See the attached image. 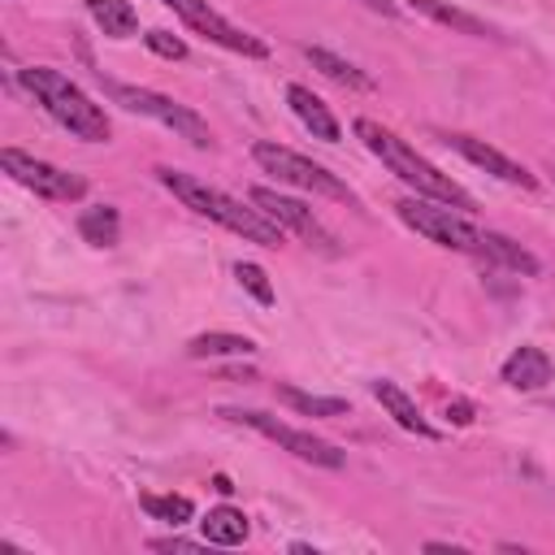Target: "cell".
<instances>
[{"label":"cell","mask_w":555,"mask_h":555,"mask_svg":"<svg viewBox=\"0 0 555 555\" xmlns=\"http://www.w3.org/2000/svg\"><path fill=\"white\" fill-rule=\"evenodd\" d=\"M156 178H160V186L173 191L191 212H199V217L225 225L230 234H238V238H247V243H260V247H282V243H286V230H282L269 212H260L256 204L247 208L243 199H234V195H225V191H217V186H208V182H199L195 173H182V169H156Z\"/></svg>","instance_id":"1"},{"label":"cell","mask_w":555,"mask_h":555,"mask_svg":"<svg viewBox=\"0 0 555 555\" xmlns=\"http://www.w3.org/2000/svg\"><path fill=\"white\" fill-rule=\"evenodd\" d=\"M87 13L108 39H130L139 30V13L130 0H87Z\"/></svg>","instance_id":"17"},{"label":"cell","mask_w":555,"mask_h":555,"mask_svg":"<svg viewBox=\"0 0 555 555\" xmlns=\"http://www.w3.org/2000/svg\"><path fill=\"white\" fill-rule=\"evenodd\" d=\"M256 343L243 338V334H225V330H212V334H195L186 343V356L195 360H208V356H251Z\"/></svg>","instance_id":"21"},{"label":"cell","mask_w":555,"mask_h":555,"mask_svg":"<svg viewBox=\"0 0 555 555\" xmlns=\"http://www.w3.org/2000/svg\"><path fill=\"white\" fill-rule=\"evenodd\" d=\"M251 160L264 173H273L278 182H286V186H299V191H312V195H330V199H347V204L356 199L351 186L338 182L325 165H317V160H308V156H299V152H291L282 143H269V139L251 143Z\"/></svg>","instance_id":"5"},{"label":"cell","mask_w":555,"mask_h":555,"mask_svg":"<svg viewBox=\"0 0 555 555\" xmlns=\"http://www.w3.org/2000/svg\"><path fill=\"white\" fill-rule=\"evenodd\" d=\"M0 169L17 182V186H26V191H35V195H43V199H82L87 195V182L78 178V173H69V169H56V165H48V160H39V156H30V152H17V147H4L0 152Z\"/></svg>","instance_id":"9"},{"label":"cell","mask_w":555,"mask_h":555,"mask_svg":"<svg viewBox=\"0 0 555 555\" xmlns=\"http://www.w3.org/2000/svg\"><path fill=\"white\" fill-rule=\"evenodd\" d=\"M152 551H199V542H186V538H156Z\"/></svg>","instance_id":"27"},{"label":"cell","mask_w":555,"mask_h":555,"mask_svg":"<svg viewBox=\"0 0 555 555\" xmlns=\"http://www.w3.org/2000/svg\"><path fill=\"white\" fill-rule=\"evenodd\" d=\"M356 134H360L364 147H369L390 173H399L416 195L442 199V204H451V208H473V195H468L460 182H451L438 165H429L416 147H408L395 130H386V126H377V121H369V117H356Z\"/></svg>","instance_id":"2"},{"label":"cell","mask_w":555,"mask_h":555,"mask_svg":"<svg viewBox=\"0 0 555 555\" xmlns=\"http://www.w3.org/2000/svg\"><path fill=\"white\" fill-rule=\"evenodd\" d=\"M251 204H256L260 212H269L282 230H295L299 238H308V247H317V251H325V256H338L334 234L317 221V212H312L308 204H299V199H291V195H282V191H269V186H256V191H251Z\"/></svg>","instance_id":"10"},{"label":"cell","mask_w":555,"mask_h":555,"mask_svg":"<svg viewBox=\"0 0 555 555\" xmlns=\"http://www.w3.org/2000/svg\"><path fill=\"white\" fill-rule=\"evenodd\" d=\"M395 208H399L403 225H412L421 238H429L447 251H477V243H481V230L442 199H399Z\"/></svg>","instance_id":"6"},{"label":"cell","mask_w":555,"mask_h":555,"mask_svg":"<svg viewBox=\"0 0 555 555\" xmlns=\"http://www.w3.org/2000/svg\"><path fill=\"white\" fill-rule=\"evenodd\" d=\"M22 87H26V91L35 95V104H43L48 117H52L56 126H65L74 139H82V143H104V139L113 134L104 108H100L78 82H69L61 69L26 65V69H22Z\"/></svg>","instance_id":"3"},{"label":"cell","mask_w":555,"mask_h":555,"mask_svg":"<svg viewBox=\"0 0 555 555\" xmlns=\"http://www.w3.org/2000/svg\"><path fill=\"white\" fill-rule=\"evenodd\" d=\"M160 4H169L195 35H204L208 43H217V48H225V52H238V56H251V61H264V56H269V43H264V39H256L251 30L225 22L208 0H160Z\"/></svg>","instance_id":"8"},{"label":"cell","mask_w":555,"mask_h":555,"mask_svg":"<svg viewBox=\"0 0 555 555\" xmlns=\"http://www.w3.org/2000/svg\"><path fill=\"white\" fill-rule=\"evenodd\" d=\"M278 399L291 403L299 416H343L347 412V399H325V395H308L299 386H278Z\"/></svg>","instance_id":"22"},{"label":"cell","mask_w":555,"mask_h":555,"mask_svg":"<svg viewBox=\"0 0 555 555\" xmlns=\"http://www.w3.org/2000/svg\"><path fill=\"white\" fill-rule=\"evenodd\" d=\"M416 13H425V17H434L438 26H451V30H460V35H473V39H486V35H494L481 17H473V13H464V9H455V4H447V0H408Z\"/></svg>","instance_id":"18"},{"label":"cell","mask_w":555,"mask_h":555,"mask_svg":"<svg viewBox=\"0 0 555 555\" xmlns=\"http://www.w3.org/2000/svg\"><path fill=\"white\" fill-rule=\"evenodd\" d=\"M304 56L312 61V69H321L325 78H334L338 87H356V91H373V78L364 74V69H356L351 61H343V56H334V52H325V48H304Z\"/></svg>","instance_id":"20"},{"label":"cell","mask_w":555,"mask_h":555,"mask_svg":"<svg viewBox=\"0 0 555 555\" xmlns=\"http://www.w3.org/2000/svg\"><path fill=\"white\" fill-rule=\"evenodd\" d=\"M551 373H555L551 356H546L542 347H533V343L516 347V351L503 360V382H507L512 390H538V386L551 382Z\"/></svg>","instance_id":"13"},{"label":"cell","mask_w":555,"mask_h":555,"mask_svg":"<svg viewBox=\"0 0 555 555\" xmlns=\"http://www.w3.org/2000/svg\"><path fill=\"white\" fill-rule=\"evenodd\" d=\"M217 416H225V421H234V425H247V429L273 438L282 451H291V455H299V460H308V464H321V468H343V464H347V455H343L334 442H325V438H317V434H308V429H295V425H286V421H278V416H269V412H256V408H221Z\"/></svg>","instance_id":"7"},{"label":"cell","mask_w":555,"mask_h":555,"mask_svg":"<svg viewBox=\"0 0 555 555\" xmlns=\"http://www.w3.org/2000/svg\"><path fill=\"white\" fill-rule=\"evenodd\" d=\"M477 251H481L486 260H494V264L512 269V273H525V278H533V273L542 269L533 251H525L516 238H507V234H494V230H481V243H477Z\"/></svg>","instance_id":"16"},{"label":"cell","mask_w":555,"mask_h":555,"mask_svg":"<svg viewBox=\"0 0 555 555\" xmlns=\"http://www.w3.org/2000/svg\"><path fill=\"white\" fill-rule=\"evenodd\" d=\"M447 416H451L455 425H473V403H468V399H451V403H447Z\"/></svg>","instance_id":"26"},{"label":"cell","mask_w":555,"mask_h":555,"mask_svg":"<svg viewBox=\"0 0 555 555\" xmlns=\"http://www.w3.org/2000/svg\"><path fill=\"white\" fill-rule=\"evenodd\" d=\"M143 43H147L156 56H165V61H182V56H186V43H182L178 35H169V30H147Z\"/></svg>","instance_id":"25"},{"label":"cell","mask_w":555,"mask_h":555,"mask_svg":"<svg viewBox=\"0 0 555 555\" xmlns=\"http://www.w3.org/2000/svg\"><path fill=\"white\" fill-rule=\"evenodd\" d=\"M234 278H238V286H243L256 304H264V308L273 304V282H269V273H264L256 260H238V264H234Z\"/></svg>","instance_id":"24"},{"label":"cell","mask_w":555,"mask_h":555,"mask_svg":"<svg viewBox=\"0 0 555 555\" xmlns=\"http://www.w3.org/2000/svg\"><path fill=\"white\" fill-rule=\"evenodd\" d=\"M373 399L395 416V425L399 429H408V434H416V438H438V429L421 416V408H416V399L403 390V386H395V382H386V377H377L373 382Z\"/></svg>","instance_id":"14"},{"label":"cell","mask_w":555,"mask_h":555,"mask_svg":"<svg viewBox=\"0 0 555 555\" xmlns=\"http://www.w3.org/2000/svg\"><path fill=\"white\" fill-rule=\"evenodd\" d=\"M199 533H204L208 546H243L251 525H247V516L238 507L221 503V507H208V516L199 520Z\"/></svg>","instance_id":"15"},{"label":"cell","mask_w":555,"mask_h":555,"mask_svg":"<svg viewBox=\"0 0 555 555\" xmlns=\"http://www.w3.org/2000/svg\"><path fill=\"white\" fill-rule=\"evenodd\" d=\"M100 82H104L108 100L121 104L126 113H143V117L169 126V130L182 134L191 147H212V130H208V121H204L195 108H186V104H178V100H169V95H160V91H147V87H130V82H113V78H100Z\"/></svg>","instance_id":"4"},{"label":"cell","mask_w":555,"mask_h":555,"mask_svg":"<svg viewBox=\"0 0 555 555\" xmlns=\"http://www.w3.org/2000/svg\"><path fill=\"white\" fill-rule=\"evenodd\" d=\"M286 104H291V113L299 117V126H304L312 139H325V143H338V139H343L338 117H334V113H330V104H325L321 95H312L308 87L291 82V87H286Z\"/></svg>","instance_id":"12"},{"label":"cell","mask_w":555,"mask_h":555,"mask_svg":"<svg viewBox=\"0 0 555 555\" xmlns=\"http://www.w3.org/2000/svg\"><path fill=\"white\" fill-rule=\"evenodd\" d=\"M139 503L152 520H165V525H186L195 516V503L186 494H143Z\"/></svg>","instance_id":"23"},{"label":"cell","mask_w":555,"mask_h":555,"mask_svg":"<svg viewBox=\"0 0 555 555\" xmlns=\"http://www.w3.org/2000/svg\"><path fill=\"white\" fill-rule=\"evenodd\" d=\"M373 13H386V17H399V4L395 0H364Z\"/></svg>","instance_id":"28"},{"label":"cell","mask_w":555,"mask_h":555,"mask_svg":"<svg viewBox=\"0 0 555 555\" xmlns=\"http://www.w3.org/2000/svg\"><path fill=\"white\" fill-rule=\"evenodd\" d=\"M212 490H221V494H230L234 486H230V477H225V473H217V477H212Z\"/></svg>","instance_id":"29"},{"label":"cell","mask_w":555,"mask_h":555,"mask_svg":"<svg viewBox=\"0 0 555 555\" xmlns=\"http://www.w3.org/2000/svg\"><path fill=\"white\" fill-rule=\"evenodd\" d=\"M447 143H451L464 160H473L477 169H486L490 178H499V182H507V186H525V191H533V186H538V178H533L525 165H516L512 156H503L499 147H490V143L473 139V134H451Z\"/></svg>","instance_id":"11"},{"label":"cell","mask_w":555,"mask_h":555,"mask_svg":"<svg viewBox=\"0 0 555 555\" xmlns=\"http://www.w3.org/2000/svg\"><path fill=\"white\" fill-rule=\"evenodd\" d=\"M78 234L91 243V247H113L121 238V217L113 204H95V208H82L78 212Z\"/></svg>","instance_id":"19"}]
</instances>
